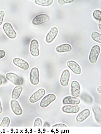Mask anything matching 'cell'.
Here are the masks:
<instances>
[{
  "mask_svg": "<svg viewBox=\"0 0 101 134\" xmlns=\"http://www.w3.org/2000/svg\"><path fill=\"white\" fill-rule=\"evenodd\" d=\"M6 79L17 85L21 86L24 83L23 79L15 73L11 72L7 73L5 75Z\"/></svg>",
  "mask_w": 101,
  "mask_h": 134,
  "instance_id": "obj_1",
  "label": "cell"
},
{
  "mask_svg": "<svg viewBox=\"0 0 101 134\" xmlns=\"http://www.w3.org/2000/svg\"><path fill=\"white\" fill-rule=\"evenodd\" d=\"M100 51V48L98 45H95L92 47L89 56V60L91 63L95 64L97 61Z\"/></svg>",
  "mask_w": 101,
  "mask_h": 134,
  "instance_id": "obj_2",
  "label": "cell"
},
{
  "mask_svg": "<svg viewBox=\"0 0 101 134\" xmlns=\"http://www.w3.org/2000/svg\"><path fill=\"white\" fill-rule=\"evenodd\" d=\"M30 80L33 85H37L39 82V72L38 68L36 67L32 68L30 73Z\"/></svg>",
  "mask_w": 101,
  "mask_h": 134,
  "instance_id": "obj_3",
  "label": "cell"
},
{
  "mask_svg": "<svg viewBox=\"0 0 101 134\" xmlns=\"http://www.w3.org/2000/svg\"><path fill=\"white\" fill-rule=\"evenodd\" d=\"M3 29L6 35L9 38L14 39L16 37V32L10 23H5L3 26Z\"/></svg>",
  "mask_w": 101,
  "mask_h": 134,
  "instance_id": "obj_4",
  "label": "cell"
},
{
  "mask_svg": "<svg viewBox=\"0 0 101 134\" xmlns=\"http://www.w3.org/2000/svg\"><path fill=\"white\" fill-rule=\"evenodd\" d=\"M50 18L47 14L42 13L37 15L33 19L32 23L35 25H38L49 21Z\"/></svg>",
  "mask_w": 101,
  "mask_h": 134,
  "instance_id": "obj_5",
  "label": "cell"
},
{
  "mask_svg": "<svg viewBox=\"0 0 101 134\" xmlns=\"http://www.w3.org/2000/svg\"><path fill=\"white\" fill-rule=\"evenodd\" d=\"M56 99V96L54 94H49L44 97L40 102V105L42 108H44L48 106L54 101Z\"/></svg>",
  "mask_w": 101,
  "mask_h": 134,
  "instance_id": "obj_6",
  "label": "cell"
},
{
  "mask_svg": "<svg viewBox=\"0 0 101 134\" xmlns=\"http://www.w3.org/2000/svg\"><path fill=\"white\" fill-rule=\"evenodd\" d=\"M45 90L43 88L39 89L31 95L29 99L30 102L32 103H35L40 100L45 95Z\"/></svg>",
  "mask_w": 101,
  "mask_h": 134,
  "instance_id": "obj_7",
  "label": "cell"
},
{
  "mask_svg": "<svg viewBox=\"0 0 101 134\" xmlns=\"http://www.w3.org/2000/svg\"><path fill=\"white\" fill-rule=\"evenodd\" d=\"M38 42L37 40L34 39L31 41L30 46V51L32 56L36 57L39 55L40 52Z\"/></svg>",
  "mask_w": 101,
  "mask_h": 134,
  "instance_id": "obj_8",
  "label": "cell"
},
{
  "mask_svg": "<svg viewBox=\"0 0 101 134\" xmlns=\"http://www.w3.org/2000/svg\"><path fill=\"white\" fill-rule=\"evenodd\" d=\"M13 62L15 66L24 70H27L29 68V65L28 63L19 58H14L13 60Z\"/></svg>",
  "mask_w": 101,
  "mask_h": 134,
  "instance_id": "obj_9",
  "label": "cell"
},
{
  "mask_svg": "<svg viewBox=\"0 0 101 134\" xmlns=\"http://www.w3.org/2000/svg\"><path fill=\"white\" fill-rule=\"evenodd\" d=\"M67 65L74 74H80L81 72V68L79 65L75 61L70 60L67 63Z\"/></svg>",
  "mask_w": 101,
  "mask_h": 134,
  "instance_id": "obj_10",
  "label": "cell"
},
{
  "mask_svg": "<svg viewBox=\"0 0 101 134\" xmlns=\"http://www.w3.org/2000/svg\"><path fill=\"white\" fill-rule=\"evenodd\" d=\"M70 85L71 95L74 97H79L80 92V86L79 83L76 81H73L71 83Z\"/></svg>",
  "mask_w": 101,
  "mask_h": 134,
  "instance_id": "obj_11",
  "label": "cell"
},
{
  "mask_svg": "<svg viewBox=\"0 0 101 134\" xmlns=\"http://www.w3.org/2000/svg\"><path fill=\"white\" fill-rule=\"evenodd\" d=\"M70 77V73L67 69L64 70L62 72L60 79L61 85L63 87H66L68 85Z\"/></svg>",
  "mask_w": 101,
  "mask_h": 134,
  "instance_id": "obj_12",
  "label": "cell"
},
{
  "mask_svg": "<svg viewBox=\"0 0 101 134\" xmlns=\"http://www.w3.org/2000/svg\"><path fill=\"white\" fill-rule=\"evenodd\" d=\"M58 32V29L56 27H52L46 36V41L48 43L52 42L56 36Z\"/></svg>",
  "mask_w": 101,
  "mask_h": 134,
  "instance_id": "obj_13",
  "label": "cell"
},
{
  "mask_svg": "<svg viewBox=\"0 0 101 134\" xmlns=\"http://www.w3.org/2000/svg\"><path fill=\"white\" fill-rule=\"evenodd\" d=\"M10 106L11 109L15 114L19 116L22 114L23 110L17 101L15 100H11Z\"/></svg>",
  "mask_w": 101,
  "mask_h": 134,
  "instance_id": "obj_14",
  "label": "cell"
},
{
  "mask_svg": "<svg viewBox=\"0 0 101 134\" xmlns=\"http://www.w3.org/2000/svg\"><path fill=\"white\" fill-rule=\"evenodd\" d=\"M80 108L78 105H66L62 107V111L64 112L69 114H75L80 110Z\"/></svg>",
  "mask_w": 101,
  "mask_h": 134,
  "instance_id": "obj_15",
  "label": "cell"
},
{
  "mask_svg": "<svg viewBox=\"0 0 101 134\" xmlns=\"http://www.w3.org/2000/svg\"><path fill=\"white\" fill-rule=\"evenodd\" d=\"M90 111L88 109H85L81 111L77 116L76 120L77 122L80 123L82 122L89 116Z\"/></svg>",
  "mask_w": 101,
  "mask_h": 134,
  "instance_id": "obj_16",
  "label": "cell"
},
{
  "mask_svg": "<svg viewBox=\"0 0 101 134\" xmlns=\"http://www.w3.org/2000/svg\"><path fill=\"white\" fill-rule=\"evenodd\" d=\"M80 102V99L77 98L70 96H66L62 100V103L64 105H78L79 104Z\"/></svg>",
  "mask_w": 101,
  "mask_h": 134,
  "instance_id": "obj_17",
  "label": "cell"
},
{
  "mask_svg": "<svg viewBox=\"0 0 101 134\" xmlns=\"http://www.w3.org/2000/svg\"><path fill=\"white\" fill-rule=\"evenodd\" d=\"M23 88L20 85H17L13 89L11 94V98L13 99H17L19 97L23 90Z\"/></svg>",
  "mask_w": 101,
  "mask_h": 134,
  "instance_id": "obj_18",
  "label": "cell"
},
{
  "mask_svg": "<svg viewBox=\"0 0 101 134\" xmlns=\"http://www.w3.org/2000/svg\"><path fill=\"white\" fill-rule=\"evenodd\" d=\"M72 49L71 46L68 43L61 44L57 46L56 49V51L60 53L70 52Z\"/></svg>",
  "mask_w": 101,
  "mask_h": 134,
  "instance_id": "obj_19",
  "label": "cell"
},
{
  "mask_svg": "<svg viewBox=\"0 0 101 134\" xmlns=\"http://www.w3.org/2000/svg\"><path fill=\"white\" fill-rule=\"evenodd\" d=\"M92 110L94 113L95 120L98 123H100L101 121V109L97 106H94L92 108Z\"/></svg>",
  "mask_w": 101,
  "mask_h": 134,
  "instance_id": "obj_20",
  "label": "cell"
},
{
  "mask_svg": "<svg viewBox=\"0 0 101 134\" xmlns=\"http://www.w3.org/2000/svg\"><path fill=\"white\" fill-rule=\"evenodd\" d=\"M35 3L37 4L42 6H47L51 5L53 3V0H35Z\"/></svg>",
  "mask_w": 101,
  "mask_h": 134,
  "instance_id": "obj_21",
  "label": "cell"
},
{
  "mask_svg": "<svg viewBox=\"0 0 101 134\" xmlns=\"http://www.w3.org/2000/svg\"><path fill=\"white\" fill-rule=\"evenodd\" d=\"M92 39L99 43H101V34L96 31L93 32L91 35Z\"/></svg>",
  "mask_w": 101,
  "mask_h": 134,
  "instance_id": "obj_22",
  "label": "cell"
},
{
  "mask_svg": "<svg viewBox=\"0 0 101 134\" xmlns=\"http://www.w3.org/2000/svg\"><path fill=\"white\" fill-rule=\"evenodd\" d=\"M10 120L9 118L7 117H4L0 124V127L8 126L10 123Z\"/></svg>",
  "mask_w": 101,
  "mask_h": 134,
  "instance_id": "obj_23",
  "label": "cell"
},
{
  "mask_svg": "<svg viewBox=\"0 0 101 134\" xmlns=\"http://www.w3.org/2000/svg\"><path fill=\"white\" fill-rule=\"evenodd\" d=\"M93 16L95 19L97 20L101 19V12L98 10H96L93 13Z\"/></svg>",
  "mask_w": 101,
  "mask_h": 134,
  "instance_id": "obj_24",
  "label": "cell"
},
{
  "mask_svg": "<svg viewBox=\"0 0 101 134\" xmlns=\"http://www.w3.org/2000/svg\"><path fill=\"white\" fill-rule=\"evenodd\" d=\"M42 122L41 119L37 118L35 119L34 125V127L42 126Z\"/></svg>",
  "mask_w": 101,
  "mask_h": 134,
  "instance_id": "obj_25",
  "label": "cell"
},
{
  "mask_svg": "<svg viewBox=\"0 0 101 134\" xmlns=\"http://www.w3.org/2000/svg\"><path fill=\"white\" fill-rule=\"evenodd\" d=\"M5 15V13L4 11L3 10H0V26L3 23Z\"/></svg>",
  "mask_w": 101,
  "mask_h": 134,
  "instance_id": "obj_26",
  "label": "cell"
},
{
  "mask_svg": "<svg viewBox=\"0 0 101 134\" xmlns=\"http://www.w3.org/2000/svg\"><path fill=\"white\" fill-rule=\"evenodd\" d=\"M74 1V0H59L58 3L59 4L62 5L66 3H71Z\"/></svg>",
  "mask_w": 101,
  "mask_h": 134,
  "instance_id": "obj_27",
  "label": "cell"
},
{
  "mask_svg": "<svg viewBox=\"0 0 101 134\" xmlns=\"http://www.w3.org/2000/svg\"><path fill=\"white\" fill-rule=\"evenodd\" d=\"M6 54L5 51L3 50H0V59L5 57Z\"/></svg>",
  "mask_w": 101,
  "mask_h": 134,
  "instance_id": "obj_28",
  "label": "cell"
},
{
  "mask_svg": "<svg viewBox=\"0 0 101 134\" xmlns=\"http://www.w3.org/2000/svg\"><path fill=\"white\" fill-rule=\"evenodd\" d=\"M53 127H66L67 126L63 123H60L55 124L52 126Z\"/></svg>",
  "mask_w": 101,
  "mask_h": 134,
  "instance_id": "obj_29",
  "label": "cell"
},
{
  "mask_svg": "<svg viewBox=\"0 0 101 134\" xmlns=\"http://www.w3.org/2000/svg\"><path fill=\"white\" fill-rule=\"evenodd\" d=\"M97 92L100 94L101 93V86H100L98 87L97 88Z\"/></svg>",
  "mask_w": 101,
  "mask_h": 134,
  "instance_id": "obj_30",
  "label": "cell"
},
{
  "mask_svg": "<svg viewBox=\"0 0 101 134\" xmlns=\"http://www.w3.org/2000/svg\"><path fill=\"white\" fill-rule=\"evenodd\" d=\"M3 111V109L2 108L1 101L0 100V114Z\"/></svg>",
  "mask_w": 101,
  "mask_h": 134,
  "instance_id": "obj_31",
  "label": "cell"
},
{
  "mask_svg": "<svg viewBox=\"0 0 101 134\" xmlns=\"http://www.w3.org/2000/svg\"><path fill=\"white\" fill-rule=\"evenodd\" d=\"M98 27L100 29H101V19L99 20L98 23Z\"/></svg>",
  "mask_w": 101,
  "mask_h": 134,
  "instance_id": "obj_32",
  "label": "cell"
},
{
  "mask_svg": "<svg viewBox=\"0 0 101 134\" xmlns=\"http://www.w3.org/2000/svg\"><path fill=\"white\" fill-rule=\"evenodd\" d=\"M3 83V80L2 79L0 78V85H1Z\"/></svg>",
  "mask_w": 101,
  "mask_h": 134,
  "instance_id": "obj_33",
  "label": "cell"
}]
</instances>
